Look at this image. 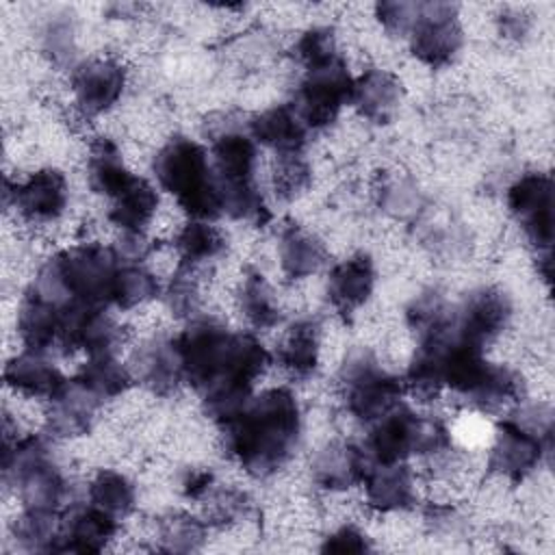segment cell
I'll return each instance as SVG.
<instances>
[{
	"label": "cell",
	"mask_w": 555,
	"mask_h": 555,
	"mask_svg": "<svg viewBox=\"0 0 555 555\" xmlns=\"http://www.w3.org/2000/svg\"><path fill=\"white\" fill-rule=\"evenodd\" d=\"M223 427L228 453L256 477L273 475L293 455L301 434V410L286 388H271Z\"/></svg>",
	"instance_id": "1"
},
{
	"label": "cell",
	"mask_w": 555,
	"mask_h": 555,
	"mask_svg": "<svg viewBox=\"0 0 555 555\" xmlns=\"http://www.w3.org/2000/svg\"><path fill=\"white\" fill-rule=\"evenodd\" d=\"M154 176L189 217L212 221L223 215L210 156L197 141L169 139L154 156Z\"/></svg>",
	"instance_id": "2"
},
{
	"label": "cell",
	"mask_w": 555,
	"mask_h": 555,
	"mask_svg": "<svg viewBox=\"0 0 555 555\" xmlns=\"http://www.w3.org/2000/svg\"><path fill=\"white\" fill-rule=\"evenodd\" d=\"M451 447L449 427L434 416H421L405 405H395L371 429L364 453L369 462H405L410 455H438Z\"/></svg>",
	"instance_id": "3"
},
{
	"label": "cell",
	"mask_w": 555,
	"mask_h": 555,
	"mask_svg": "<svg viewBox=\"0 0 555 555\" xmlns=\"http://www.w3.org/2000/svg\"><path fill=\"white\" fill-rule=\"evenodd\" d=\"M343 401L351 416L360 421H377L395 405L405 390L401 377L388 373L373 353L353 351L338 373Z\"/></svg>",
	"instance_id": "4"
},
{
	"label": "cell",
	"mask_w": 555,
	"mask_h": 555,
	"mask_svg": "<svg viewBox=\"0 0 555 555\" xmlns=\"http://www.w3.org/2000/svg\"><path fill=\"white\" fill-rule=\"evenodd\" d=\"M234 334L215 319L191 321L176 338V351L180 356L184 382L199 392L225 382L230 375V358Z\"/></svg>",
	"instance_id": "5"
},
{
	"label": "cell",
	"mask_w": 555,
	"mask_h": 555,
	"mask_svg": "<svg viewBox=\"0 0 555 555\" xmlns=\"http://www.w3.org/2000/svg\"><path fill=\"white\" fill-rule=\"evenodd\" d=\"M353 76L340 54L306 67V76L291 104L308 130H323L336 121L340 108L351 104Z\"/></svg>",
	"instance_id": "6"
},
{
	"label": "cell",
	"mask_w": 555,
	"mask_h": 555,
	"mask_svg": "<svg viewBox=\"0 0 555 555\" xmlns=\"http://www.w3.org/2000/svg\"><path fill=\"white\" fill-rule=\"evenodd\" d=\"M555 186L542 171L522 173L507 189V208L538 251H551L555 232Z\"/></svg>",
	"instance_id": "7"
},
{
	"label": "cell",
	"mask_w": 555,
	"mask_h": 555,
	"mask_svg": "<svg viewBox=\"0 0 555 555\" xmlns=\"http://www.w3.org/2000/svg\"><path fill=\"white\" fill-rule=\"evenodd\" d=\"M408 35L410 50L421 63L429 67L449 65L464 43L457 4L421 2L418 17Z\"/></svg>",
	"instance_id": "8"
},
{
	"label": "cell",
	"mask_w": 555,
	"mask_h": 555,
	"mask_svg": "<svg viewBox=\"0 0 555 555\" xmlns=\"http://www.w3.org/2000/svg\"><path fill=\"white\" fill-rule=\"evenodd\" d=\"M548 449L551 434H540L518 418H505L494 429L488 466L516 483L538 468Z\"/></svg>",
	"instance_id": "9"
},
{
	"label": "cell",
	"mask_w": 555,
	"mask_h": 555,
	"mask_svg": "<svg viewBox=\"0 0 555 555\" xmlns=\"http://www.w3.org/2000/svg\"><path fill=\"white\" fill-rule=\"evenodd\" d=\"M4 195H13V206L30 223H48L63 215L67 206L65 173L46 167L30 173L24 182H4Z\"/></svg>",
	"instance_id": "10"
},
{
	"label": "cell",
	"mask_w": 555,
	"mask_h": 555,
	"mask_svg": "<svg viewBox=\"0 0 555 555\" xmlns=\"http://www.w3.org/2000/svg\"><path fill=\"white\" fill-rule=\"evenodd\" d=\"M512 304L509 297L492 286L473 291L464 306L455 314V334L477 347L492 343L509 323Z\"/></svg>",
	"instance_id": "11"
},
{
	"label": "cell",
	"mask_w": 555,
	"mask_h": 555,
	"mask_svg": "<svg viewBox=\"0 0 555 555\" xmlns=\"http://www.w3.org/2000/svg\"><path fill=\"white\" fill-rule=\"evenodd\" d=\"M210 163L217 178L219 195L254 189L256 184V141L251 134L225 130L217 134L210 147Z\"/></svg>",
	"instance_id": "12"
},
{
	"label": "cell",
	"mask_w": 555,
	"mask_h": 555,
	"mask_svg": "<svg viewBox=\"0 0 555 555\" xmlns=\"http://www.w3.org/2000/svg\"><path fill=\"white\" fill-rule=\"evenodd\" d=\"M117 533V518L95 505L69 503L61 509V527L54 553H100Z\"/></svg>",
	"instance_id": "13"
},
{
	"label": "cell",
	"mask_w": 555,
	"mask_h": 555,
	"mask_svg": "<svg viewBox=\"0 0 555 555\" xmlns=\"http://www.w3.org/2000/svg\"><path fill=\"white\" fill-rule=\"evenodd\" d=\"M126 89V69L113 59H93L72 72V91L85 115L106 113Z\"/></svg>",
	"instance_id": "14"
},
{
	"label": "cell",
	"mask_w": 555,
	"mask_h": 555,
	"mask_svg": "<svg viewBox=\"0 0 555 555\" xmlns=\"http://www.w3.org/2000/svg\"><path fill=\"white\" fill-rule=\"evenodd\" d=\"M362 486L369 507L384 514L410 509L416 501L414 475L405 462H369Z\"/></svg>",
	"instance_id": "15"
},
{
	"label": "cell",
	"mask_w": 555,
	"mask_h": 555,
	"mask_svg": "<svg viewBox=\"0 0 555 555\" xmlns=\"http://www.w3.org/2000/svg\"><path fill=\"white\" fill-rule=\"evenodd\" d=\"M100 403L102 401L82 388L76 379H67V384L50 399L46 427L52 436L59 438H76L89 434L95 423Z\"/></svg>",
	"instance_id": "16"
},
{
	"label": "cell",
	"mask_w": 555,
	"mask_h": 555,
	"mask_svg": "<svg viewBox=\"0 0 555 555\" xmlns=\"http://www.w3.org/2000/svg\"><path fill=\"white\" fill-rule=\"evenodd\" d=\"M375 288V264L364 251L332 267L327 275V299L340 314H351L369 301Z\"/></svg>",
	"instance_id": "17"
},
{
	"label": "cell",
	"mask_w": 555,
	"mask_h": 555,
	"mask_svg": "<svg viewBox=\"0 0 555 555\" xmlns=\"http://www.w3.org/2000/svg\"><path fill=\"white\" fill-rule=\"evenodd\" d=\"M401 98V80L388 69L369 67L353 78L351 104L364 119L373 124H388L399 111Z\"/></svg>",
	"instance_id": "18"
},
{
	"label": "cell",
	"mask_w": 555,
	"mask_h": 555,
	"mask_svg": "<svg viewBox=\"0 0 555 555\" xmlns=\"http://www.w3.org/2000/svg\"><path fill=\"white\" fill-rule=\"evenodd\" d=\"M369 457L364 449L351 442H327L312 460V481L330 492L362 483Z\"/></svg>",
	"instance_id": "19"
},
{
	"label": "cell",
	"mask_w": 555,
	"mask_h": 555,
	"mask_svg": "<svg viewBox=\"0 0 555 555\" xmlns=\"http://www.w3.org/2000/svg\"><path fill=\"white\" fill-rule=\"evenodd\" d=\"M4 384L30 399L50 401L67 384V377L43 353L24 349L7 362Z\"/></svg>",
	"instance_id": "20"
},
{
	"label": "cell",
	"mask_w": 555,
	"mask_h": 555,
	"mask_svg": "<svg viewBox=\"0 0 555 555\" xmlns=\"http://www.w3.org/2000/svg\"><path fill=\"white\" fill-rule=\"evenodd\" d=\"M249 134L254 141L271 147L275 156L299 154L308 141V128L291 104H278L258 113L249 121Z\"/></svg>",
	"instance_id": "21"
},
{
	"label": "cell",
	"mask_w": 555,
	"mask_h": 555,
	"mask_svg": "<svg viewBox=\"0 0 555 555\" xmlns=\"http://www.w3.org/2000/svg\"><path fill=\"white\" fill-rule=\"evenodd\" d=\"M7 486H15L24 507L52 509V512L61 509L69 492L67 479L63 477L61 468L54 464L52 455L28 466Z\"/></svg>",
	"instance_id": "22"
},
{
	"label": "cell",
	"mask_w": 555,
	"mask_h": 555,
	"mask_svg": "<svg viewBox=\"0 0 555 555\" xmlns=\"http://www.w3.org/2000/svg\"><path fill=\"white\" fill-rule=\"evenodd\" d=\"M17 336L28 351H48L54 343H59L61 334V308L37 297L26 291L24 299L17 308L15 319Z\"/></svg>",
	"instance_id": "23"
},
{
	"label": "cell",
	"mask_w": 555,
	"mask_h": 555,
	"mask_svg": "<svg viewBox=\"0 0 555 555\" xmlns=\"http://www.w3.org/2000/svg\"><path fill=\"white\" fill-rule=\"evenodd\" d=\"M158 210L156 189L141 176H134L113 199L106 212L108 221L128 234H143Z\"/></svg>",
	"instance_id": "24"
},
{
	"label": "cell",
	"mask_w": 555,
	"mask_h": 555,
	"mask_svg": "<svg viewBox=\"0 0 555 555\" xmlns=\"http://www.w3.org/2000/svg\"><path fill=\"white\" fill-rule=\"evenodd\" d=\"M137 371L141 382L154 392V395H171L180 382H184L180 356L176 351L173 340L156 338L141 347L137 353Z\"/></svg>",
	"instance_id": "25"
},
{
	"label": "cell",
	"mask_w": 555,
	"mask_h": 555,
	"mask_svg": "<svg viewBox=\"0 0 555 555\" xmlns=\"http://www.w3.org/2000/svg\"><path fill=\"white\" fill-rule=\"evenodd\" d=\"M278 258L286 278L301 280L317 273L325 264L327 251L314 234L306 232L297 223H288L280 232Z\"/></svg>",
	"instance_id": "26"
},
{
	"label": "cell",
	"mask_w": 555,
	"mask_h": 555,
	"mask_svg": "<svg viewBox=\"0 0 555 555\" xmlns=\"http://www.w3.org/2000/svg\"><path fill=\"white\" fill-rule=\"evenodd\" d=\"M132 178L134 173L124 165L119 147L111 139L98 137L91 143L87 156L89 189L98 195L113 199Z\"/></svg>",
	"instance_id": "27"
},
{
	"label": "cell",
	"mask_w": 555,
	"mask_h": 555,
	"mask_svg": "<svg viewBox=\"0 0 555 555\" xmlns=\"http://www.w3.org/2000/svg\"><path fill=\"white\" fill-rule=\"evenodd\" d=\"M321 353V332L310 319L295 321L278 347L280 364L295 377H308L317 371Z\"/></svg>",
	"instance_id": "28"
},
{
	"label": "cell",
	"mask_w": 555,
	"mask_h": 555,
	"mask_svg": "<svg viewBox=\"0 0 555 555\" xmlns=\"http://www.w3.org/2000/svg\"><path fill=\"white\" fill-rule=\"evenodd\" d=\"M74 379L100 401L117 399L132 386V373L113 353L89 356Z\"/></svg>",
	"instance_id": "29"
},
{
	"label": "cell",
	"mask_w": 555,
	"mask_h": 555,
	"mask_svg": "<svg viewBox=\"0 0 555 555\" xmlns=\"http://www.w3.org/2000/svg\"><path fill=\"white\" fill-rule=\"evenodd\" d=\"M173 249L184 267L197 269L199 264L215 260L225 249V236L210 221L193 219L184 223L173 236Z\"/></svg>",
	"instance_id": "30"
},
{
	"label": "cell",
	"mask_w": 555,
	"mask_h": 555,
	"mask_svg": "<svg viewBox=\"0 0 555 555\" xmlns=\"http://www.w3.org/2000/svg\"><path fill=\"white\" fill-rule=\"evenodd\" d=\"M87 496L91 505L111 514L117 520L126 518L137 503L134 483L124 473L111 468H102L95 473V477L89 481Z\"/></svg>",
	"instance_id": "31"
},
{
	"label": "cell",
	"mask_w": 555,
	"mask_h": 555,
	"mask_svg": "<svg viewBox=\"0 0 555 555\" xmlns=\"http://www.w3.org/2000/svg\"><path fill=\"white\" fill-rule=\"evenodd\" d=\"M238 306L245 319L256 330H269L282 321V312H280V306L275 304V295L269 282L264 280V275L256 269L245 271L241 291H238Z\"/></svg>",
	"instance_id": "32"
},
{
	"label": "cell",
	"mask_w": 555,
	"mask_h": 555,
	"mask_svg": "<svg viewBox=\"0 0 555 555\" xmlns=\"http://www.w3.org/2000/svg\"><path fill=\"white\" fill-rule=\"evenodd\" d=\"M158 291L160 284L150 269L139 262L121 260L111 284V304H115L119 310H132L154 299Z\"/></svg>",
	"instance_id": "33"
},
{
	"label": "cell",
	"mask_w": 555,
	"mask_h": 555,
	"mask_svg": "<svg viewBox=\"0 0 555 555\" xmlns=\"http://www.w3.org/2000/svg\"><path fill=\"white\" fill-rule=\"evenodd\" d=\"M61 527V512L24 507L13 522V538L26 551L54 553Z\"/></svg>",
	"instance_id": "34"
},
{
	"label": "cell",
	"mask_w": 555,
	"mask_h": 555,
	"mask_svg": "<svg viewBox=\"0 0 555 555\" xmlns=\"http://www.w3.org/2000/svg\"><path fill=\"white\" fill-rule=\"evenodd\" d=\"M156 538L163 551L191 553L206 540V522L193 514L171 512L158 520Z\"/></svg>",
	"instance_id": "35"
},
{
	"label": "cell",
	"mask_w": 555,
	"mask_h": 555,
	"mask_svg": "<svg viewBox=\"0 0 555 555\" xmlns=\"http://www.w3.org/2000/svg\"><path fill=\"white\" fill-rule=\"evenodd\" d=\"M273 184L282 197H295L310 184V165L306 163L304 152L278 156Z\"/></svg>",
	"instance_id": "36"
},
{
	"label": "cell",
	"mask_w": 555,
	"mask_h": 555,
	"mask_svg": "<svg viewBox=\"0 0 555 555\" xmlns=\"http://www.w3.org/2000/svg\"><path fill=\"white\" fill-rule=\"evenodd\" d=\"M206 496H208V505H206L208 518L210 522H219V525H230L245 518L251 507L247 494L236 488H212Z\"/></svg>",
	"instance_id": "37"
},
{
	"label": "cell",
	"mask_w": 555,
	"mask_h": 555,
	"mask_svg": "<svg viewBox=\"0 0 555 555\" xmlns=\"http://www.w3.org/2000/svg\"><path fill=\"white\" fill-rule=\"evenodd\" d=\"M199 301V286L193 267L178 264L173 280L167 288V306L176 317H189L195 312Z\"/></svg>",
	"instance_id": "38"
},
{
	"label": "cell",
	"mask_w": 555,
	"mask_h": 555,
	"mask_svg": "<svg viewBox=\"0 0 555 555\" xmlns=\"http://www.w3.org/2000/svg\"><path fill=\"white\" fill-rule=\"evenodd\" d=\"M336 54H338V50H336L334 33L323 26L308 28L295 43V56L304 67L319 65Z\"/></svg>",
	"instance_id": "39"
},
{
	"label": "cell",
	"mask_w": 555,
	"mask_h": 555,
	"mask_svg": "<svg viewBox=\"0 0 555 555\" xmlns=\"http://www.w3.org/2000/svg\"><path fill=\"white\" fill-rule=\"evenodd\" d=\"M418 7H421V2H403V0L379 2V4H375V17L388 33L405 35L412 30V26L418 17Z\"/></svg>",
	"instance_id": "40"
},
{
	"label": "cell",
	"mask_w": 555,
	"mask_h": 555,
	"mask_svg": "<svg viewBox=\"0 0 555 555\" xmlns=\"http://www.w3.org/2000/svg\"><path fill=\"white\" fill-rule=\"evenodd\" d=\"M373 546H371V540L366 538V533H362L353 525H343V527L334 529L332 533H327L323 538V544H321L323 553H338V555L366 553Z\"/></svg>",
	"instance_id": "41"
},
{
	"label": "cell",
	"mask_w": 555,
	"mask_h": 555,
	"mask_svg": "<svg viewBox=\"0 0 555 555\" xmlns=\"http://www.w3.org/2000/svg\"><path fill=\"white\" fill-rule=\"evenodd\" d=\"M215 483V475L208 468H189L180 481L184 496L189 499H204Z\"/></svg>",
	"instance_id": "42"
}]
</instances>
